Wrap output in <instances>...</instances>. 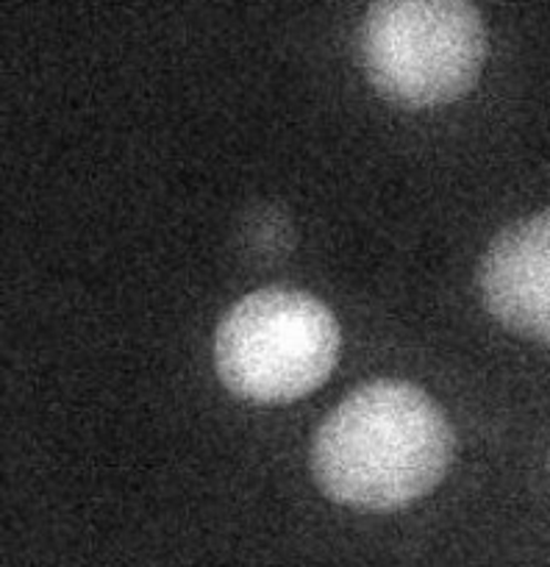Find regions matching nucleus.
Returning <instances> with one entry per match:
<instances>
[{
  "instance_id": "obj_1",
  "label": "nucleus",
  "mask_w": 550,
  "mask_h": 567,
  "mask_svg": "<svg viewBox=\"0 0 550 567\" xmlns=\"http://www.w3.org/2000/svg\"><path fill=\"white\" fill-rule=\"evenodd\" d=\"M454 432L428 392L397 379L353 390L314 434L312 471L336 504L390 512L443 482Z\"/></svg>"
},
{
  "instance_id": "obj_2",
  "label": "nucleus",
  "mask_w": 550,
  "mask_h": 567,
  "mask_svg": "<svg viewBox=\"0 0 550 567\" xmlns=\"http://www.w3.org/2000/svg\"><path fill=\"white\" fill-rule=\"evenodd\" d=\"M340 346V323L323 301L272 287L245 296L220 320L215 370L242 401L290 403L329 379Z\"/></svg>"
},
{
  "instance_id": "obj_3",
  "label": "nucleus",
  "mask_w": 550,
  "mask_h": 567,
  "mask_svg": "<svg viewBox=\"0 0 550 567\" xmlns=\"http://www.w3.org/2000/svg\"><path fill=\"white\" fill-rule=\"evenodd\" d=\"M487 59L473 0H373L362 23L367 79L397 106H443L465 95Z\"/></svg>"
},
{
  "instance_id": "obj_4",
  "label": "nucleus",
  "mask_w": 550,
  "mask_h": 567,
  "mask_svg": "<svg viewBox=\"0 0 550 567\" xmlns=\"http://www.w3.org/2000/svg\"><path fill=\"white\" fill-rule=\"evenodd\" d=\"M478 287L495 320L550 348V206L495 237Z\"/></svg>"
}]
</instances>
